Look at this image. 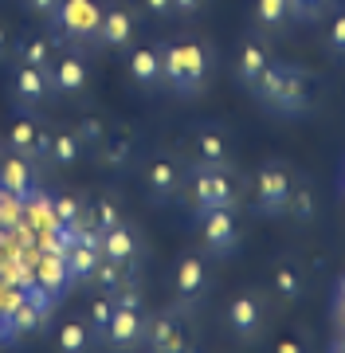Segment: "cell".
I'll return each instance as SVG.
<instances>
[{
    "label": "cell",
    "mask_w": 345,
    "mask_h": 353,
    "mask_svg": "<svg viewBox=\"0 0 345 353\" xmlns=\"http://www.w3.org/2000/svg\"><path fill=\"white\" fill-rule=\"evenodd\" d=\"M255 102L267 106L271 114L282 118H302L314 106V75L298 63H279L271 59V67L263 71V79L255 83Z\"/></svg>",
    "instance_id": "1"
},
{
    "label": "cell",
    "mask_w": 345,
    "mask_h": 353,
    "mask_svg": "<svg viewBox=\"0 0 345 353\" xmlns=\"http://www.w3.org/2000/svg\"><path fill=\"white\" fill-rule=\"evenodd\" d=\"M161 71H165V87L180 99H196L208 83L212 71V55L205 43L196 39H177V43H161Z\"/></svg>",
    "instance_id": "2"
},
{
    "label": "cell",
    "mask_w": 345,
    "mask_h": 353,
    "mask_svg": "<svg viewBox=\"0 0 345 353\" xmlns=\"http://www.w3.org/2000/svg\"><path fill=\"white\" fill-rule=\"evenodd\" d=\"M185 189H189L192 212H212V208H236L240 204L236 169H200V165H192Z\"/></svg>",
    "instance_id": "3"
},
{
    "label": "cell",
    "mask_w": 345,
    "mask_h": 353,
    "mask_svg": "<svg viewBox=\"0 0 345 353\" xmlns=\"http://www.w3.org/2000/svg\"><path fill=\"white\" fill-rule=\"evenodd\" d=\"M98 20H103V8L94 0H59V8L52 12L55 36L63 39L71 51L98 43Z\"/></svg>",
    "instance_id": "4"
},
{
    "label": "cell",
    "mask_w": 345,
    "mask_h": 353,
    "mask_svg": "<svg viewBox=\"0 0 345 353\" xmlns=\"http://www.w3.org/2000/svg\"><path fill=\"white\" fill-rule=\"evenodd\" d=\"M180 310H154L145 314V334H141V350L145 353H196V341H192V330L185 326Z\"/></svg>",
    "instance_id": "5"
},
{
    "label": "cell",
    "mask_w": 345,
    "mask_h": 353,
    "mask_svg": "<svg viewBox=\"0 0 345 353\" xmlns=\"http://www.w3.org/2000/svg\"><path fill=\"white\" fill-rule=\"evenodd\" d=\"M196 236L200 248L212 259H228L240 252V224H236V208H212V212H196Z\"/></svg>",
    "instance_id": "6"
},
{
    "label": "cell",
    "mask_w": 345,
    "mask_h": 353,
    "mask_svg": "<svg viewBox=\"0 0 345 353\" xmlns=\"http://www.w3.org/2000/svg\"><path fill=\"white\" fill-rule=\"evenodd\" d=\"M255 212L275 220V216H286V201H291V189H294V176L282 161H267L263 169L255 173Z\"/></svg>",
    "instance_id": "7"
},
{
    "label": "cell",
    "mask_w": 345,
    "mask_h": 353,
    "mask_svg": "<svg viewBox=\"0 0 345 353\" xmlns=\"http://www.w3.org/2000/svg\"><path fill=\"white\" fill-rule=\"evenodd\" d=\"M8 99L20 114H32L52 99V79H48V67H32V63H16L12 75H8Z\"/></svg>",
    "instance_id": "8"
},
{
    "label": "cell",
    "mask_w": 345,
    "mask_h": 353,
    "mask_svg": "<svg viewBox=\"0 0 345 353\" xmlns=\"http://www.w3.org/2000/svg\"><path fill=\"white\" fill-rule=\"evenodd\" d=\"M263 326H267V299L259 290H243V294H236L228 303V330L240 345L259 341Z\"/></svg>",
    "instance_id": "9"
},
{
    "label": "cell",
    "mask_w": 345,
    "mask_h": 353,
    "mask_svg": "<svg viewBox=\"0 0 345 353\" xmlns=\"http://www.w3.org/2000/svg\"><path fill=\"white\" fill-rule=\"evenodd\" d=\"M208 294V267L200 255H185L173 271V310L192 314V306L205 303Z\"/></svg>",
    "instance_id": "10"
},
{
    "label": "cell",
    "mask_w": 345,
    "mask_h": 353,
    "mask_svg": "<svg viewBox=\"0 0 345 353\" xmlns=\"http://www.w3.org/2000/svg\"><path fill=\"white\" fill-rule=\"evenodd\" d=\"M141 334H145V310L114 306V318H110V326H106L98 350H106V353H138L141 350Z\"/></svg>",
    "instance_id": "11"
},
{
    "label": "cell",
    "mask_w": 345,
    "mask_h": 353,
    "mask_svg": "<svg viewBox=\"0 0 345 353\" xmlns=\"http://www.w3.org/2000/svg\"><path fill=\"white\" fill-rule=\"evenodd\" d=\"M48 79H52V94H59V99H83L90 87V67L83 59V51H67V55L52 59Z\"/></svg>",
    "instance_id": "12"
},
{
    "label": "cell",
    "mask_w": 345,
    "mask_h": 353,
    "mask_svg": "<svg viewBox=\"0 0 345 353\" xmlns=\"http://www.w3.org/2000/svg\"><path fill=\"white\" fill-rule=\"evenodd\" d=\"M271 48H267V39H259V36H247L240 43V51H236V79H240V87L243 90H255V83L263 79V71L271 67Z\"/></svg>",
    "instance_id": "13"
},
{
    "label": "cell",
    "mask_w": 345,
    "mask_h": 353,
    "mask_svg": "<svg viewBox=\"0 0 345 353\" xmlns=\"http://www.w3.org/2000/svg\"><path fill=\"white\" fill-rule=\"evenodd\" d=\"M43 150H48V134L39 130V122L32 114H20L12 122V130H8V153L43 165Z\"/></svg>",
    "instance_id": "14"
},
{
    "label": "cell",
    "mask_w": 345,
    "mask_h": 353,
    "mask_svg": "<svg viewBox=\"0 0 345 353\" xmlns=\"http://www.w3.org/2000/svg\"><path fill=\"white\" fill-rule=\"evenodd\" d=\"M134 32H138L134 8H126V4L103 8V20H98V43L103 48H129L134 43Z\"/></svg>",
    "instance_id": "15"
},
{
    "label": "cell",
    "mask_w": 345,
    "mask_h": 353,
    "mask_svg": "<svg viewBox=\"0 0 345 353\" xmlns=\"http://www.w3.org/2000/svg\"><path fill=\"white\" fill-rule=\"evenodd\" d=\"M192 165L200 169H231V145L212 126H200L192 134Z\"/></svg>",
    "instance_id": "16"
},
{
    "label": "cell",
    "mask_w": 345,
    "mask_h": 353,
    "mask_svg": "<svg viewBox=\"0 0 345 353\" xmlns=\"http://www.w3.org/2000/svg\"><path fill=\"white\" fill-rule=\"evenodd\" d=\"M180 189H185V185H180L177 161H173V157H154L149 169H145V192H149V201H154V204H169Z\"/></svg>",
    "instance_id": "17"
},
{
    "label": "cell",
    "mask_w": 345,
    "mask_h": 353,
    "mask_svg": "<svg viewBox=\"0 0 345 353\" xmlns=\"http://www.w3.org/2000/svg\"><path fill=\"white\" fill-rule=\"evenodd\" d=\"M39 185V169L36 161H28V157H16V153H8V157H0V189L12 192V196H32V189Z\"/></svg>",
    "instance_id": "18"
},
{
    "label": "cell",
    "mask_w": 345,
    "mask_h": 353,
    "mask_svg": "<svg viewBox=\"0 0 345 353\" xmlns=\"http://www.w3.org/2000/svg\"><path fill=\"white\" fill-rule=\"evenodd\" d=\"M98 248H103V259H110V263H122V267H134L141 255V243H138V232L122 220L118 228H110V232H103L98 236Z\"/></svg>",
    "instance_id": "19"
},
{
    "label": "cell",
    "mask_w": 345,
    "mask_h": 353,
    "mask_svg": "<svg viewBox=\"0 0 345 353\" xmlns=\"http://www.w3.org/2000/svg\"><path fill=\"white\" fill-rule=\"evenodd\" d=\"M129 79H134V87L141 90H157L165 87V71H161V48H134L129 51Z\"/></svg>",
    "instance_id": "20"
},
{
    "label": "cell",
    "mask_w": 345,
    "mask_h": 353,
    "mask_svg": "<svg viewBox=\"0 0 345 353\" xmlns=\"http://www.w3.org/2000/svg\"><path fill=\"white\" fill-rule=\"evenodd\" d=\"M83 141H79L75 130H55L48 134V150H43V165H55V169H67V165H79L83 157Z\"/></svg>",
    "instance_id": "21"
},
{
    "label": "cell",
    "mask_w": 345,
    "mask_h": 353,
    "mask_svg": "<svg viewBox=\"0 0 345 353\" xmlns=\"http://www.w3.org/2000/svg\"><path fill=\"white\" fill-rule=\"evenodd\" d=\"M55 350H59V353H94V350H98V338L90 334L87 322H79V318H63L59 330H55Z\"/></svg>",
    "instance_id": "22"
},
{
    "label": "cell",
    "mask_w": 345,
    "mask_h": 353,
    "mask_svg": "<svg viewBox=\"0 0 345 353\" xmlns=\"http://www.w3.org/2000/svg\"><path fill=\"white\" fill-rule=\"evenodd\" d=\"M271 290H275V299L279 303H298L302 299V290H306V283H302V267L291 263V259H282V263H275V271H271Z\"/></svg>",
    "instance_id": "23"
},
{
    "label": "cell",
    "mask_w": 345,
    "mask_h": 353,
    "mask_svg": "<svg viewBox=\"0 0 345 353\" xmlns=\"http://www.w3.org/2000/svg\"><path fill=\"white\" fill-rule=\"evenodd\" d=\"M294 24L291 0H255V28L267 36H282Z\"/></svg>",
    "instance_id": "24"
},
{
    "label": "cell",
    "mask_w": 345,
    "mask_h": 353,
    "mask_svg": "<svg viewBox=\"0 0 345 353\" xmlns=\"http://www.w3.org/2000/svg\"><path fill=\"white\" fill-rule=\"evenodd\" d=\"M98 161L106 165V169H114V173H122L129 161H134V138H129L126 130L122 134H106L103 141H98Z\"/></svg>",
    "instance_id": "25"
},
{
    "label": "cell",
    "mask_w": 345,
    "mask_h": 353,
    "mask_svg": "<svg viewBox=\"0 0 345 353\" xmlns=\"http://www.w3.org/2000/svg\"><path fill=\"white\" fill-rule=\"evenodd\" d=\"M16 59L20 63H32V67H52V39L43 32H32L16 43Z\"/></svg>",
    "instance_id": "26"
},
{
    "label": "cell",
    "mask_w": 345,
    "mask_h": 353,
    "mask_svg": "<svg viewBox=\"0 0 345 353\" xmlns=\"http://www.w3.org/2000/svg\"><path fill=\"white\" fill-rule=\"evenodd\" d=\"M110 318H114V299L98 290V294H94V299L87 303V314H83V322L90 326V334H94V338L103 341L106 326H110Z\"/></svg>",
    "instance_id": "27"
},
{
    "label": "cell",
    "mask_w": 345,
    "mask_h": 353,
    "mask_svg": "<svg viewBox=\"0 0 345 353\" xmlns=\"http://www.w3.org/2000/svg\"><path fill=\"white\" fill-rule=\"evenodd\" d=\"M322 43L337 63H345V8L326 16V28H322Z\"/></svg>",
    "instance_id": "28"
},
{
    "label": "cell",
    "mask_w": 345,
    "mask_h": 353,
    "mask_svg": "<svg viewBox=\"0 0 345 353\" xmlns=\"http://www.w3.org/2000/svg\"><path fill=\"white\" fill-rule=\"evenodd\" d=\"M87 220H90V228H94V232L103 236V232H110V228L122 224L126 216H122V208H118V204L110 201V196H98V201H94V204L87 208Z\"/></svg>",
    "instance_id": "29"
},
{
    "label": "cell",
    "mask_w": 345,
    "mask_h": 353,
    "mask_svg": "<svg viewBox=\"0 0 345 353\" xmlns=\"http://www.w3.org/2000/svg\"><path fill=\"white\" fill-rule=\"evenodd\" d=\"M134 275V267H122V263H110V259H103V263L94 267V275H90V287H98L103 294H114L126 279Z\"/></svg>",
    "instance_id": "30"
},
{
    "label": "cell",
    "mask_w": 345,
    "mask_h": 353,
    "mask_svg": "<svg viewBox=\"0 0 345 353\" xmlns=\"http://www.w3.org/2000/svg\"><path fill=\"white\" fill-rule=\"evenodd\" d=\"M286 212L294 220H314V192H310V185H294L291 201H286Z\"/></svg>",
    "instance_id": "31"
},
{
    "label": "cell",
    "mask_w": 345,
    "mask_h": 353,
    "mask_svg": "<svg viewBox=\"0 0 345 353\" xmlns=\"http://www.w3.org/2000/svg\"><path fill=\"white\" fill-rule=\"evenodd\" d=\"M79 141H83V150H98V141L106 138V126H103V118H94V114H87V118H79V126H75Z\"/></svg>",
    "instance_id": "32"
},
{
    "label": "cell",
    "mask_w": 345,
    "mask_h": 353,
    "mask_svg": "<svg viewBox=\"0 0 345 353\" xmlns=\"http://www.w3.org/2000/svg\"><path fill=\"white\" fill-rule=\"evenodd\" d=\"M110 299H114V306H134V310H141V306H145V290H141V279H138V275H129L126 283H122L114 294H110Z\"/></svg>",
    "instance_id": "33"
},
{
    "label": "cell",
    "mask_w": 345,
    "mask_h": 353,
    "mask_svg": "<svg viewBox=\"0 0 345 353\" xmlns=\"http://www.w3.org/2000/svg\"><path fill=\"white\" fill-rule=\"evenodd\" d=\"M333 8V0H291V12L294 20H306V24H314V20H322V16Z\"/></svg>",
    "instance_id": "34"
},
{
    "label": "cell",
    "mask_w": 345,
    "mask_h": 353,
    "mask_svg": "<svg viewBox=\"0 0 345 353\" xmlns=\"http://www.w3.org/2000/svg\"><path fill=\"white\" fill-rule=\"evenodd\" d=\"M55 216H59V224H67V228H75L79 220H83V216H87V208H83V204H79V196H55Z\"/></svg>",
    "instance_id": "35"
},
{
    "label": "cell",
    "mask_w": 345,
    "mask_h": 353,
    "mask_svg": "<svg viewBox=\"0 0 345 353\" xmlns=\"http://www.w3.org/2000/svg\"><path fill=\"white\" fill-rule=\"evenodd\" d=\"M330 318H333V326H337V330H345V283H333Z\"/></svg>",
    "instance_id": "36"
},
{
    "label": "cell",
    "mask_w": 345,
    "mask_h": 353,
    "mask_svg": "<svg viewBox=\"0 0 345 353\" xmlns=\"http://www.w3.org/2000/svg\"><path fill=\"white\" fill-rule=\"evenodd\" d=\"M145 4V12L157 16V20H165V16H173V0H141Z\"/></svg>",
    "instance_id": "37"
},
{
    "label": "cell",
    "mask_w": 345,
    "mask_h": 353,
    "mask_svg": "<svg viewBox=\"0 0 345 353\" xmlns=\"http://www.w3.org/2000/svg\"><path fill=\"white\" fill-rule=\"evenodd\" d=\"M275 353H306V341L302 338H282L279 345H275Z\"/></svg>",
    "instance_id": "38"
},
{
    "label": "cell",
    "mask_w": 345,
    "mask_h": 353,
    "mask_svg": "<svg viewBox=\"0 0 345 353\" xmlns=\"http://www.w3.org/2000/svg\"><path fill=\"white\" fill-rule=\"evenodd\" d=\"M36 326V306H20V314H16V330H32Z\"/></svg>",
    "instance_id": "39"
},
{
    "label": "cell",
    "mask_w": 345,
    "mask_h": 353,
    "mask_svg": "<svg viewBox=\"0 0 345 353\" xmlns=\"http://www.w3.org/2000/svg\"><path fill=\"white\" fill-rule=\"evenodd\" d=\"M28 8H32V12H39V16H52L55 8H59V0H24Z\"/></svg>",
    "instance_id": "40"
},
{
    "label": "cell",
    "mask_w": 345,
    "mask_h": 353,
    "mask_svg": "<svg viewBox=\"0 0 345 353\" xmlns=\"http://www.w3.org/2000/svg\"><path fill=\"white\" fill-rule=\"evenodd\" d=\"M205 0H173V12H180V16H192L196 8H200Z\"/></svg>",
    "instance_id": "41"
},
{
    "label": "cell",
    "mask_w": 345,
    "mask_h": 353,
    "mask_svg": "<svg viewBox=\"0 0 345 353\" xmlns=\"http://www.w3.org/2000/svg\"><path fill=\"white\" fill-rule=\"evenodd\" d=\"M330 353H345V330H337V338L330 341Z\"/></svg>",
    "instance_id": "42"
},
{
    "label": "cell",
    "mask_w": 345,
    "mask_h": 353,
    "mask_svg": "<svg viewBox=\"0 0 345 353\" xmlns=\"http://www.w3.org/2000/svg\"><path fill=\"white\" fill-rule=\"evenodd\" d=\"M8 43H12V39H8V32H4V28H0V59H4V55H8Z\"/></svg>",
    "instance_id": "43"
},
{
    "label": "cell",
    "mask_w": 345,
    "mask_h": 353,
    "mask_svg": "<svg viewBox=\"0 0 345 353\" xmlns=\"http://www.w3.org/2000/svg\"><path fill=\"white\" fill-rule=\"evenodd\" d=\"M337 283H345V271H342V275H337Z\"/></svg>",
    "instance_id": "44"
},
{
    "label": "cell",
    "mask_w": 345,
    "mask_h": 353,
    "mask_svg": "<svg viewBox=\"0 0 345 353\" xmlns=\"http://www.w3.org/2000/svg\"><path fill=\"white\" fill-rule=\"evenodd\" d=\"M342 192H345V173H342Z\"/></svg>",
    "instance_id": "45"
}]
</instances>
